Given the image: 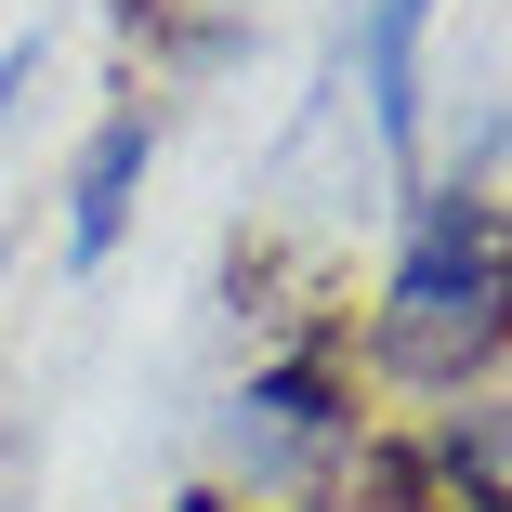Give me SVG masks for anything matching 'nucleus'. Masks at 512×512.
I'll return each mask as SVG.
<instances>
[{"label": "nucleus", "instance_id": "f257e3e1", "mask_svg": "<svg viewBox=\"0 0 512 512\" xmlns=\"http://www.w3.org/2000/svg\"><path fill=\"white\" fill-rule=\"evenodd\" d=\"M512 355V197L473 184H421L407 250L368 302V368L407 394H460Z\"/></svg>", "mask_w": 512, "mask_h": 512}, {"label": "nucleus", "instance_id": "f03ea898", "mask_svg": "<svg viewBox=\"0 0 512 512\" xmlns=\"http://www.w3.org/2000/svg\"><path fill=\"white\" fill-rule=\"evenodd\" d=\"M211 447H224V486H250V499H329L342 460H355V381L316 342H302V355H263L224 394Z\"/></svg>", "mask_w": 512, "mask_h": 512}, {"label": "nucleus", "instance_id": "7ed1b4c3", "mask_svg": "<svg viewBox=\"0 0 512 512\" xmlns=\"http://www.w3.org/2000/svg\"><path fill=\"white\" fill-rule=\"evenodd\" d=\"M145 171H158V106L132 92V106H106V119H92V145L66 158V263H119Z\"/></svg>", "mask_w": 512, "mask_h": 512}, {"label": "nucleus", "instance_id": "20e7f679", "mask_svg": "<svg viewBox=\"0 0 512 512\" xmlns=\"http://www.w3.org/2000/svg\"><path fill=\"white\" fill-rule=\"evenodd\" d=\"M421 40H434V0H368L355 14V92H368V132L394 171H421Z\"/></svg>", "mask_w": 512, "mask_h": 512}, {"label": "nucleus", "instance_id": "39448f33", "mask_svg": "<svg viewBox=\"0 0 512 512\" xmlns=\"http://www.w3.org/2000/svg\"><path fill=\"white\" fill-rule=\"evenodd\" d=\"M27 66H40V40H0V119H14V92H27Z\"/></svg>", "mask_w": 512, "mask_h": 512}, {"label": "nucleus", "instance_id": "423d86ee", "mask_svg": "<svg viewBox=\"0 0 512 512\" xmlns=\"http://www.w3.org/2000/svg\"><path fill=\"white\" fill-rule=\"evenodd\" d=\"M184 512H224V499H184Z\"/></svg>", "mask_w": 512, "mask_h": 512}]
</instances>
